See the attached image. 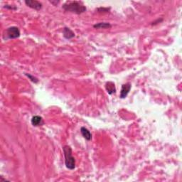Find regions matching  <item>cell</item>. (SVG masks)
Masks as SVG:
<instances>
[{"mask_svg":"<svg viewBox=\"0 0 182 182\" xmlns=\"http://www.w3.org/2000/svg\"><path fill=\"white\" fill-rule=\"evenodd\" d=\"M63 34L64 38L66 39H71L75 36L73 31L68 27H64L63 30Z\"/></svg>","mask_w":182,"mask_h":182,"instance_id":"obj_8","label":"cell"},{"mask_svg":"<svg viewBox=\"0 0 182 182\" xmlns=\"http://www.w3.org/2000/svg\"><path fill=\"white\" fill-rule=\"evenodd\" d=\"M105 89L109 95H113L116 93V88H115V83L112 81L107 82L105 84Z\"/></svg>","mask_w":182,"mask_h":182,"instance_id":"obj_7","label":"cell"},{"mask_svg":"<svg viewBox=\"0 0 182 182\" xmlns=\"http://www.w3.org/2000/svg\"><path fill=\"white\" fill-rule=\"evenodd\" d=\"M63 155L65 157V164L67 169L73 170L76 168V159L72 154V149L70 146L65 145L63 147Z\"/></svg>","mask_w":182,"mask_h":182,"instance_id":"obj_2","label":"cell"},{"mask_svg":"<svg viewBox=\"0 0 182 182\" xmlns=\"http://www.w3.org/2000/svg\"><path fill=\"white\" fill-rule=\"evenodd\" d=\"M25 4L31 9L35 10H40L42 8V4L40 2L36 1V0H26Z\"/></svg>","mask_w":182,"mask_h":182,"instance_id":"obj_4","label":"cell"},{"mask_svg":"<svg viewBox=\"0 0 182 182\" xmlns=\"http://www.w3.org/2000/svg\"><path fill=\"white\" fill-rule=\"evenodd\" d=\"M20 30L17 26H10L5 31L3 34V39H14L20 36Z\"/></svg>","mask_w":182,"mask_h":182,"instance_id":"obj_3","label":"cell"},{"mask_svg":"<svg viewBox=\"0 0 182 182\" xmlns=\"http://www.w3.org/2000/svg\"><path fill=\"white\" fill-rule=\"evenodd\" d=\"M111 24L110 23H107V22H100L98 23H96V24L93 25V27L95 29H110L111 28Z\"/></svg>","mask_w":182,"mask_h":182,"instance_id":"obj_10","label":"cell"},{"mask_svg":"<svg viewBox=\"0 0 182 182\" xmlns=\"http://www.w3.org/2000/svg\"><path fill=\"white\" fill-rule=\"evenodd\" d=\"M62 8L66 11H69L76 14H81L86 11L85 6L83 5L81 2L68 1L66 2L62 6Z\"/></svg>","mask_w":182,"mask_h":182,"instance_id":"obj_1","label":"cell"},{"mask_svg":"<svg viewBox=\"0 0 182 182\" xmlns=\"http://www.w3.org/2000/svg\"><path fill=\"white\" fill-rule=\"evenodd\" d=\"M5 8H7L8 9H11V10H16L17 9V7L12 5H5Z\"/></svg>","mask_w":182,"mask_h":182,"instance_id":"obj_13","label":"cell"},{"mask_svg":"<svg viewBox=\"0 0 182 182\" xmlns=\"http://www.w3.org/2000/svg\"><path fill=\"white\" fill-rule=\"evenodd\" d=\"M25 75H26L27 76V77H28L29 78V80H31V81H32L33 83H39V79L37 78L34 77V76L31 75V74H29V73H26V74H25Z\"/></svg>","mask_w":182,"mask_h":182,"instance_id":"obj_11","label":"cell"},{"mask_svg":"<svg viewBox=\"0 0 182 182\" xmlns=\"http://www.w3.org/2000/svg\"><path fill=\"white\" fill-rule=\"evenodd\" d=\"M110 8L100 7V8H98V9H97V11L100 13H108L110 11Z\"/></svg>","mask_w":182,"mask_h":182,"instance_id":"obj_12","label":"cell"},{"mask_svg":"<svg viewBox=\"0 0 182 182\" xmlns=\"http://www.w3.org/2000/svg\"><path fill=\"white\" fill-rule=\"evenodd\" d=\"M81 134L83 135L84 138L86 140L88 141H91L92 139V134L90 131L88 130L87 128H85V127H82L81 128Z\"/></svg>","mask_w":182,"mask_h":182,"instance_id":"obj_9","label":"cell"},{"mask_svg":"<svg viewBox=\"0 0 182 182\" xmlns=\"http://www.w3.org/2000/svg\"><path fill=\"white\" fill-rule=\"evenodd\" d=\"M131 83H127L125 84H123L122 85V88H121L120 91V97L122 99H124L128 96V93H130V89H131Z\"/></svg>","mask_w":182,"mask_h":182,"instance_id":"obj_5","label":"cell"},{"mask_svg":"<svg viewBox=\"0 0 182 182\" xmlns=\"http://www.w3.org/2000/svg\"><path fill=\"white\" fill-rule=\"evenodd\" d=\"M31 125L34 127L42 126V125L44 124V119L41 116H39V115H36V116L33 117L32 118H31Z\"/></svg>","mask_w":182,"mask_h":182,"instance_id":"obj_6","label":"cell"}]
</instances>
